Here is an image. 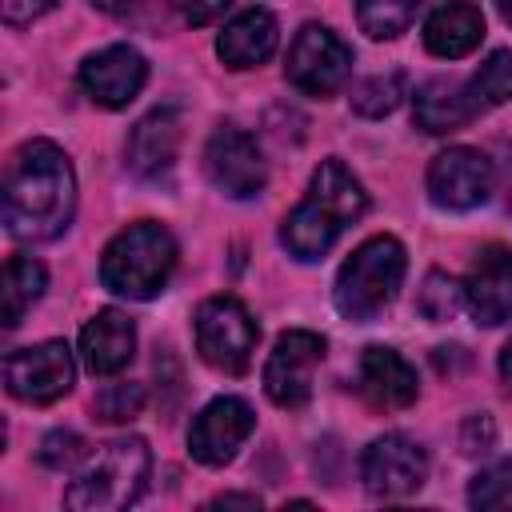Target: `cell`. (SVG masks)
I'll use <instances>...</instances> for the list:
<instances>
[{
  "instance_id": "cell-12",
  "label": "cell",
  "mask_w": 512,
  "mask_h": 512,
  "mask_svg": "<svg viewBox=\"0 0 512 512\" xmlns=\"http://www.w3.org/2000/svg\"><path fill=\"white\" fill-rule=\"evenodd\" d=\"M324 360V336L308 328H292L276 340L268 364H264V392L280 408H300L312 396L316 368Z\"/></svg>"
},
{
  "instance_id": "cell-22",
  "label": "cell",
  "mask_w": 512,
  "mask_h": 512,
  "mask_svg": "<svg viewBox=\"0 0 512 512\" xmlns=\"http://www.w3.org/2000/svg\"><path fill=\"white\" fill-rule=\"evenodd\" d=\"M48 284V272L40 260L32 256H12L4 264V288H0V300H4V328H16L20 316L40 300Z\"/></svg>"
},
{
  "instance_id": "cell-35",
  "label": "cell",
  "mask_w": 512,
  "mask_h": 512,
  "mask_svg": "<svg viewBox=\"0 0 512 512\" xmlns=\"http://www.w3.org/2000/svg\"><path fill=\"white\" fill-rule=\"evenodd\" d=\"M496 8H500V16L512 24V0H496Z\"/></svg>"
},
{
  "instance_id": "cell-20",
  "label": "cell",
  "mask_w": 512,
  "mask_h": 512,
  "mask_svg": "<svg viewBox=\"0 0 512 512\" xmlns=\"http://www.w3.org/2000/svg\"><path fill=\"white\" fill-rule=\"evenodd\" d=\"M276 40H280L276 16L268 8H244L216 36V52L228 68H256L276 52Z\"/></svg>"
},
{
  "instance_id": "cell-16",
  "label": "cell",
  "mask_w": 512,
  "mask_h": 512,
  "mask_svg": "<svg viewBox=\"0 0 512 512\" xmlns=\"http://www.w3.org/2000/svg\"><path fill=\"white\" fill-rule=\"evenodd\" d=\"M464 304L476 324L496 328L512 320V248H484L464 280Z\"/></svg>"
},
{
  "instance_id": "cell-28",
  "label": "cell",
  "mask_w": 512,
  "mask_h": 512,
  "mask_svg": "<svg viewBox=\"0 0 512 512\" xmlns=\"http://www.w3.org/2000/svg\"><path fill=\"white\" fill-rule=\"evenodd\" d=\"M84 456H88V444H84L80 432L56 428V432H48V436L40 440V464H44V468L64 472V468H76Z\"/></svg>"
},
{
  "instance_id": "cell-2",
  "label": "cell",
  "mask_w": 512,
  "mask_h": 512,
  "mask_svg": "<svg viewBox=\"0 0 512 512\" xmlns=\"http://www.w3.org/2000/svg\"><path fill=\"white\" fill-rule=\"evenodd\" d=\"M368 208V192L340 160H320L312 172L308 196L284 216L280 244L296 260H320L348 224H356Z\"/></svg>"
},
{
  "instance_id": "cell-14",
  "label": "cell",
  "mask_w": 512,
  "mask_h": 512,
  "mask_svg": "<svg viewBox=\"0 0 512 512\" xmlns=\"http://www.w3.org/2000/svg\"><path fill=\"white\" fill-rule=\"evenodd\" d=\"M252 428H256L252 408L240 396H220L208 408H200V416L192 420V428H188V452L200 464L220 468V464H228L240 452V444L252 436Z\"/></svg>"
},
{
  "instance_id": "cell-13",
  "label": "cell",
  "mask_w": 512,
  "mask_h": 512,
  "mask_svg": "<svg viewBox=\"0 0 512 512\" xmlns=\"http://www.w3.org/2000/svg\"><path fill=\"white\" fill-rule=\"evenodd\" d=\"M488 192H492V164L476 148L456 144V148H444L428 164V196L436 208L468 212V208L484 204Z\"/></svg>"
},
{
  "instance_id": "cell-15",
  "label": "cell",
  "mask_w": 512,
  "mask_h": 512,
  "mask_svg": "<svg viewBox=\"0 0 512 512\" xmlns=\"http://www.w3.org/2000/svg\"><path fill=\"white\" fill-rule=\"evenodd\" d=\"M148 80V64L136 48L128 44H112L92 52L80 64V88L100 104V108H124L128 100H136V92Z\"/></svg>"
},
{
  "instance_id": "cell-7",
  "label": "cell",
  "mask_w": 512,
  "mask_h": 512,
  "mask_svg": "<svg viewBox=\"0 0 512 512\" xmlns=\"http://www.w3.org/2000/svg\"><path fill=\"white\" fill-rule=\"evenodd\" d=\"M260 328L248 316V308L232 296H212L196 308V352L216 372L240 376L252 364Z\"/></svg>"
},
{
  "instance_id": "cell-27",
  "label": "cell",
  "mask_w": 512,
  "mask_h": 512,
  "mask_svg": "<svg viewBox=\"0 0 512 512\" xmlns=\"http://www.w3.org/2000/svg\"><path fill=\"white\" fill-rule=\"evenodd\" d=\"M140 408H144V388L132 384V380L108 384V388H100V396H96V416L108 420V424H124V420H132Z\"/></svg>"
},
{
  "instance_id": "cell-24",
  "label": "cell",
  "mask_w": 512,
  "mask_h": 512,
  "mask_svg": "<svg viewBox=\"0 0 512 512\" xmlns=\"http://www.w3.org/2000/svg\"><path fill=\"white\" fill-rule=\"evenodd\" d=\"M404 100V72H384V76H368L352 88V108L368 120H380L388 112H396V104Z\"/></svg>"
},
{
  "instance_id": "cell-23",
  "label": "cell",
  "mask_w": 512,
  "mask_h": 512,
  "mask_svg": "<svg viewBox=\"0 0 512 512\" xmlns=\"http://www.w3.org/2000/svg\"><path fill=\"white\" fill-rule=\"evenodd\" d=\"M420 4L424 0H360L356 4V20L372 40H392L416 20Z\"/></svg>"
},
{
  "instance_id": "cell-5",
  "label": "cell",
  "mask_w": 512,
  "mask_h": 512,
  "mask_svg": "<svg viewBox=\"0 0 512 512\" xmlns=\"http://www.w3.org/2000/svg\"><path fill=\"white\" fill-rule=\"evenodd\" d=\"M152 472V452L140 436H120L108 440L84 468L80 476L64 488V508L72 512H116L140 500L148 488Z\"/></svg>"
},
{
  "instance_id": "cell-4",
  "label": "cell",
  "mask_w": 512,
  "mask_h": 512,
  "mask_svg": "<svg viewBox=\"0 0 512 512\" xmlns=\"http://www.w3.org/2000/svg\"><path fill=\"white\" fill-rule=\"evenodd\" d=\"M172 268H176V240L156 220L128 224L124 232L112 236V244L100 256L104 288L128 300H152L156 292H164Z\"/></svg>"
},
{
  "instance_id": "cell-8",
  "label": "cell",
  "mask_w": 512,
  "mask_h": 512,
  "mask_svg": "<svg viewBox=\"0 0 512 512\" xmlns=\"http://www.w3.org/2000/svg\"><path fill=\"white\" fill-rule=\"evenodd\" d=\"M288 84L304 96H332L352 72V48L324 24H304L288 48Z\"/></svg>"
},
{
  "instance_id": "cell-3",
  "label": "cell",
  "mask_w": 512,
  "mask_h": 512,
  "mask_svg": "<svg viewBox=\"0 0 512 512\" xmlns=\"http://www.w3.org/2000/svg\"><path fill=\"white\" fill-rule=\"evenodd\" d=\"M504 100H512V52L496 48L468 80H428L416 88L412 108H416V124L432 136L456 132L468 120L500 108Z\"/></svg>"
},
{
  "instance_id": "cell-1",
  "label": "cell",
  "mask_w": 512,
  "mask_h": 512,
  "mask_svg": "<svg viewBox=\"0 0 512 512\" xmlns=\"http://www.w3.org/2000/svg\"><path fill=\"white\" fill-rule=\"evenodd\" d=\"M76 212V172L52 140L16 148L4 172V228L24 244L56 240Z\"/></svg>"
},
{
  "instance_id": "cell-31",
  "label": "cell",
  "mask_w": 512,
  "mask_h": 512,
  "mask_svg": "<svg viewBox=\"0 0 512 512\" xmlns=\"http://www.w3.org/2000/svg\"><path fill=\"white\" fill-rule=\"evenodd\" d=\"M60 0H0V12H4V24L12 28H24L32 20H40L44 12H52Z\"/></svg>"
},
{
  "instance_id": "cell-29",
  "label": "cell",
  "mask_w": 512,
  "mask_h": 512,
  "mask_svg": "<svg viewBox=\"0 0 512 512\" xmlns=\"http://www.w3.org/2000/svg\"><path fill=\"white\" fill-rule=\"evenodd\" d=\"M496 444V424H492V416H468L464 420V428H460V452L464 456H480V452H488Z\"/></svg>"
},
{
  "instance_id": "cell-18",
  "label": "cell",
  "mask_w": 512,
  "mask_h": 512,
  "mask_svg": "<svg viewBox=\"0 0 512 512\" xmlns=\"http://www.w3.org/2000/svg\"><path fill=\"white\" fill-rule=\"evenodd\" d=\"M132 352H136V328L120 308L96 312L80 332V356L92 376H112L128 368Z\"/></svg>"
},
{
  "instance_id": "cell-9",
  "label": "cell",
  "mask_w": 512,
  "mask_h": 512,
  "mask_svg": "<svg viewBox=\"0 0 512 512\" xmlns=\"http://www.w3.org/2000/svg\"><path fill=\"white\" fill-rule=\"evenodd\" d=\"M424 476H428V456L404 432L376 436L360 456V480L376 500H404L424 484Z\"/></svg>"
},
{
  "instance_id": "cell-26",
  "label": "cell",
  "mask_w": 512,
  "mask_h": 512,
  "mask_svg": "<svg viewBox=\"0 0 512 512\" xmlns=\"http://www.w3.org/2000/svg\"><path fill=\"white\" fill-rule=\"evenodd\" d=\"M468 504H472V508H500V512H512V460H500V464L484 468V472L468 484Z\"/></svg>"
},
{
  "instance_id": "cell-6",
  "label": "cell",
  "mask_w": 512,
  "mask_h": 512,
  "mask_svg": "<svg viewBox=\"0 0 512 512\" xmlns=\"http://www.w3.org/2000/svg\"><path fill=\"white\" fill-rule=\"evenodd\" d=\"M404 268H408V256H404V244L396 236H372V240H364L344 260V268L336 276L332 300H336L340 316H348V320H372V316H380L392 304V296H396V288L404 280Z\"/></svg>"
},
{
  "instance_id": "cell-30",
  "label": "cell",
  "mask_w": 512,
  "mask_h": 512,
  "mask_svg": "<svg viewBox=\"0 0 512 512\" xmlns=\"http://www.w3.org/2000/svg\"><path fill=\"white\" fill-rule=\"evenodd\" d=\"M180 16H184V24H192V28H204V24H212V20H220L224 16V8L232 4V0H168Z\"/></svg>"
},
{
  "instance_id": "cell-10",
  "label": "cell",
  "mask_w": 512,
  "mask_h": 512,
  "mask_svg": "<svg viewBox=\"0 0 512 512\" xmlns=\"http://www.w3.org/2000/svg\"><path fill=\"white\" fill-rule=\"evenodd\" d=\"M204 172L212 180L216 192L232 196V200H252L264 192V156L256 148V140L236 128V124H224L208 136L204 144Z\"/></svg>"
},
{
  "instance_id": "cell-32",
  "label": "cell",
  "mask_w": 512,
  "mask_h": 512,
  "mask_svg": "<svg viewBox=\"0 0 512 512\" xmlns=\"http://www.w3.org/2000/svg\"><path fill=\"white\" fill-rule=\"evenodd\" d=\"M212 508H260V500H256V496H236V492H228V496H216Z\"/></svg>"
},
{
  "instance_id": "cell-17",
  "label": "cell",
  "mask_w": 512,
  "mask_h": 512,
  "mask_svg": "<svg viewBox=\"0 0 512 512\" xmlns=\"http://www.w3.org/2000/svg\"><path fill=\"white\" fill-rule=\"evenodd\" d=\"M180 152V112L176 108H156L148 112L132 136H128V168L144 180H160Z\"/></svg>"
},
{
  "instance_id": "cell-19",
  "label": "cell",
  "mask_w": 512,
  "mask_h": 512,
  "mask_svg": "<svg viewBox=\"0 0 512 512\" xmlns=\"http://www.w3.org/2000/svg\"><path fill=\"white\" fill-rule=\"evenodd\" d=\"M356 380H360V392H364V400L372 408H408L416 400V372H412V364L400 352L384 348V344L364 348Z\"/></svg>"
},
{
  "instance_id": "cell-33",
  "label": "cell",
  "mask_w": 512,
  "mask_h": 512,
  "mask_svg": "<svg viewBox=\"0 0 512 512\" xmlns=\"http://www.w3.org/2000/svg\"><path fill=\"white\" fill-rule=\"evenodd\" d=\"M92 4H96L100 12H108V16H128L140 0H92Z\"/></svg>"
},
{
  "instance_id": "cell-34",
  "label": "cell",
  "mask_w": 512,
  "mask_h": 512,
  "mask_svg": "<svg viewBox=\"0 0 512 512\" xmlns=\"http://www.w3.org/2000/svg\"><path fill=\"white\" fill-rule=\"evenodd\" d=\"M500 380H504V388L512 392V340H508L504 352H500Z\"/></svg>"
},
{
  "instance_id": "cell-21",
  "label": "cell",
  "mask_w": 512,
  "mask_h": 512,
  "mask_svg": "<svg viewBox=\"0 0 512 512\" xmlns=\"http://www.w3.org/2000/svg\"><path fill=\"white\" fill-rule=\"evenodd\" d=\"M484 40V16L468 0H448L424 20V48L440 60H460Z\"/></svg>"
},
{
  "instance_id": "cell-25",
  "label": "cell",
  "mask_w": 512,
  "mask_h": 512,
  "mask_svg": "<svg viewBox=\"0 0 512 512\" xmlns=\"http://www.w3.org/2000/svg\"><path fill=\"white\" fill-rule=\"evenodd\" d=\"M460 304H464V284H456V280L444 276V272H428V280H424V288H420V296H416L420 316H428V320L440 324V320H452Z\"/></svg>"
},
{
  "instance_id": "cell-11",
  "label": "cell",
  "mask_w": 512,
  "mask_h": 512,
  "mask_svg": "<svg viewBox=\"0 0 512 512\" xmlns=\"http://www.w3.org/2000/svg\"><path fill=\"white\" fill-rule=\"evenodd\" d=\"M72 380H76V364L64 340H44L4 360V384L24 404H52L72 388Z\"/></svg>"
}]
</instances>
